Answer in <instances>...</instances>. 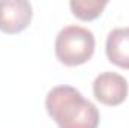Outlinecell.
<instances>
[{"instance_id":"obj_1","label":"cell","mask_w":129,"mask_h":128,"mask_svg":"<svg viewBox=\"0 0 129 128\" xmlns=\"http://www.w3.org/2000/svg\"><path fill=\"white\" fill-rule=\"evenodd\" d=\"M50 118L59 128H98L99 110L72 86H56L45 99Z\"/></svg>"},{"instance_id":"obj_2","label":"cell","mask_w":129,"mask_h":128,"mask_svg":"<svg viewBox=\"0 0 129 128\" xmlns=\"http://www.w3.org/2000/svg\"><path fill=\"white\" fill-rule=\"evenodd\" d=\"M95 35L83 26L63 27L54 44L56 57L66 66H80L89 62L95 53Z\"/></svg>"},{"instance_id":"obj_3","label":"cell","mask_w":129,"mask_h":128,"mask_svg":"<svg viewBox=\"0 0 129 128\" xmlns=\"http://www.w3.org/2000/svg\"><path fill=\"white\" fill-rule=\"evenodd\" d=\"M93 95L104 105H120L128 96V81L117 72L105 71L93 81Z\"/></svg>"},{"instance_id":"obj_4","label":"cell","mask_w":129,"mask_h":128,"mask_svg":"<svg viewBox=\"0 0 129 128\" xmlns=\"http://www.w3.org/2000/svg\"><path fill=\"white\" fill-rule=\"evenodd\" d=\"M33 17L30 2L0 0V30L8 35L20 33L29 27Z\"/></svg>"},{"instance_id":"obj_5","label":"cell","mask_w":129,"mask_h":128,"mask_svg":"<svg viewBox=\"0 0 129 128\" xmlns=\"http://www.w3.org/2000/svg\"><path fill=\"white\" fill-rule=\"evenodd\" d=\"M105 53L113 65L129 69V27H119L108 33Z\"/></svg>"},{"instance_id":"obj_6","label":"cell","mask_w":129,"mask_h":128,"mask_svg":"<svg viewBox=\"0 0 129 128\" xmlns=\"http://www.w3.org/2000/svg\"><path fill=\"white\" fill-rule=\"evenodd\" d=\"M107 5H108V2H105V0H102V2L101 0H72L69 3L72 14L83 21L96 20L102 14V11L105 9Z\"/></svg>"}]
</instances>
